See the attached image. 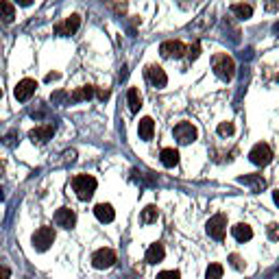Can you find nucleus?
<instances>
[{
    "label": "nucleus",
    "instance_id": "nucleus-1",
    "mask_svg": "<svg viewBox=\"0 0 279 279\" xmlns=\"http://www.w3.org/2000/svg\"><path fill=\"white\" fill-rule=\"evenodd\" d=\"M96 179L92 175H77L72 179V190L77 192V196L81 198V201H88V198L94 196L96 192Z\"/></svg>",
    "mask_w": 279,
    "mask_h": 279
},
{
    "label": "nucleus",
    "instance_id": "nucleus-2",
    "mask_svg": "<svg viewBox=\"0 0 279 279\" xmlns=\"http://www.w3.org/2000/svg\"><path fill=\"white\" fill-rule=\"evenodd\" d=\"M212 68H214L216 77L225 79V81L234 79V75H236V63L227 52H218V55H214V59H212Z\"/></svg>",
    "mask_w": 279,
    "mask_h": 279
},
{
    "label": "nucleus",
    "instance_id": "nucleus-3",
    "mask_svg": "<svg viewBox=\"0 0 279 279\" xmlns=\"http://www.w3.org/2000/svg\"><path fill=\"white\" fill-rule=\"evenodd\" d=\"M31 242H33V247H35V251L44 253V251H48L50 244L55 242V229L52 227H39L35 234H33Z\"/></svg>",
    "mask_w": 279,
    "mask_h": 279
},
{
    "label": "nucleus",
    "instance_id": "nucleus-4",
    "mask_svg": "<svg viewBox=\"0 0 279 279\" xmlns=\"http://www.w3.org/2000/svg\"><path fill=\"white\" fill-rule=\"evenodd\" d=\"M205 227H207L210 238H214V240H223L225 234H227V216H225V214L212 216Z\"/></svg>",
    "mask_w": 279,
    "mask_h": 279
},
{
    "label": "nucleus",
    "instance_id": "nucleus-5",
    "mask_svg": "<svg viewBox=\"0 0 279 279\" xmlns=\"http://www.w3.org/2000/svg\"><path fill=\"white\" fill-rule=\"evenodd\" d=\"M249 159H251V162H253L255 166H266V164H270V159H273V151H270L268 144L257 142L253 149H251Z\"/></svg>",
    "mask_w": 279,
    "mask_h": 279
},
{
    "label": "nucleus",
    "instance_id": "nucleus-6",
    "mask_svg": "<svg viewBox=\"0 0 279 279\" xmlns=\"http://www.w3.org/2000/svg\"><path fill=\"white\" fill-rule=\"evenodd\" d=\"M92 264H94V268H98V270L114 266V264H116V251L114 249H107V247L98 249L96 253L92 255Z\"/></svg>",
    "mask_w": 279,
    "mask_h": 279
},
{
    "label": "nucleus",
    "instance_id": "nucleus-7",
    "mask_svg": "<svg viewBox=\"0 0 279 279\" xmlns=\"http://www.w3.org/2000/svg\"><path fill=\"white\" fill-rule=\"evenodd\" d=\"M159 52H162V57L179 59V57H183L185 52H188V48H185V44L179 42V39H168V42H164L162 46H159Z\"/></svg>",
    "mask_w": 279,
    "mask_h": 279
},
{
    "label": "nucleus",
    "instance_id": "nucleus-8",
    "mask_svg": "<svg viewBox=\"0 0 279 279\" xmlns=\"http://www.w3.org/2000/svg\"><path fill=\"white\" fill-rule=\"evenodd\" d=\"M35 90H37V81H33V79H22V81L16 85V90H13V96H16V101L24 103L35 94Z\"/></svg>",
    "mask_w": 279,
    "mask_h": 279
},
{
    "label": "nucleus",
    "instance_id": "nucleus-9",
    "mask_svg": "<svg viewBox=\"0 0 279 279\" xmlns=\"http://www.w3.org/2000/svg\"><path fill=\"white\" fill-rule=\"evenodd\" d=\"M175 137L181 144H190L196 140V127L192 122H179L175 124Z\"/></svg>",
    "mask_w": 279,
    "mask_h": 279
},
{
    "label": "nucleus",
    "instance_id": "nucleus-10",
    "mask_svg": "<svg viewBox=\"0 0 279 279\" xmlns=\"http://www.w3.org/2000/svg\"><path fill=\"white\" fill-rule=\"evenodd\" d=\"M52 135H55V124H42V127H35L29 131L31 142H37V144L48 142V140H52Z\"/></svg>",
    "mask_w": 279,
    "mask_h": 279
},
{
    "label": "nucleus",
    "instance_id": "nucleus-11",
    "mask_svg": "<svg viewBox=\"0 0 279 279\" xmlns=\"http://www.w3.org/2000/svg\"><path fill=\"white\" fill-rule=\"evenodd\" d=\"M55 223L59 225V227H63V229H72L77 225V214H75V210H70V207H59L55 212Z\"/></svg>",
    "mask_w": 279,
    "mask_h": 279
},
{
    "label": "nucleus",
    "instance_id": "nucleus-12",
    "mask_svg": "<svg viewBox=\"0 0 279 279\" xmlns=\"http://www.w3.org/2000/svg\"><path fill=\"white\" fill-rule=\"evenodd\" d=\"M146 79L155 85V88H166V83H168V77H166V72L162 65H155L151 63L149 68H146Z\"/></svg>",
    "mask_w": 279,
    "mask_h": 279
},
{
    "label": "nucleus",
    "instance_id": "nucleus-13",
    "mask_svg": "<svg viewBox=\"0 0 279 279\" xmlns=\"http://www.w3.org/2000/svg\"><path fill=\"white\" fill-rule=\"evenodd\" d=\"M79 26H81V16H70V18H65V22L61 24H57L55 26V33L57 35H75V33L79 31Z\"/></svg>",
    "mask_w": 279,
    "mask_h": 279
},
{
    "label": "nucleus",
    "instance_id": "nucleus-14",
    "mask_svg": "<svg viewBox=\"0 0 279 279\" xmlns=\"http://www.w3.org/2000/svg\"><path fill=\"white\" fill-rule=\"evenodd\" d=\"M137 133L144 142L153 140V133H155V122H153V118H142V120L137 122Z\"/></svg>",
    "mask_w": 279,
    "mask_h": 279
},
{
    "label": "nucleus",
    "instance_id": "nucleus-15",
    "mask_svg": "<svg viewBox=\"0 0 279 279\" xmlns=\"http://www.w3.org/2000/svg\"><path fill=\"white\" fill-rule=\"evenodd\" d=\"M231 234H234L238 242H249L251 238H253V229H251L247 223H238L236 227H231Z\"/></svg>",
    "mask_w": 279,
    "mask_h": 279
},
{
    "label": "nucleus",
    "instance_id": "nucleus-16",
    "mask_svg": "<svg viewBox=\"0 0 279 279\" xmlns=\"http://www.w3.org/2000/svg\"><path fill=\"white\" fill-rule=\"evenodd\" d=\"M94 214H96V218L101 223H111V221H114V216H116V212H114V207H111L109 203H98L94 207Z\"/></svg>",
    "mask_w": 279,
    "mask_h": 279
},
{
    "label": "nucleus",
    "instance_id": "nucleus-17",
    "mask_svg": "<svg viewBox=\"0 0 279 279\" xmlns=\"http://www.w3.org/2000/svg\"><path fill=\"white\" fill-rule=\"evenodd\" d=\"M164 255H166L164 244L155 242V244H151V247H149V251H146V262H149V264H159L164 260Z\"/></svg>",
    "mask_w": 279,
    "mask_h": 279
},
{
    "label": "nucleus",
    "instance_id": "nucleus-18",
    "mask_svg": "<svg viewBox=\"0 0 279 279\" xmlns=\"http://www.w3.org/2000/svg\"><path fill=\"white\" fill-rule=\"evenodd\" d=\"M96 94V88H92V85H83V88H77L75 92L70 94V101L72 103H81V101H90L92 96Z\"/></svg>",
    "mask_w": 279,
    "mask_h": 279
},
{
    "label": "nucleus",
    "instance_id": "nucleus-19",
    "mask_svg": "<svg viewBox=\"0 0 279 279\" xmlns=\"http://www.w3.org/2000/svg\"><path fill=\"white\" fill-rule=\"evenodd\" d=\"M127 103H129L131 114H137L140 107H142V94H140L137 88H129V92H127Z\"/></svg>",
    "mask_w": 279,
    "mask_h": 279
},
{
    "label": "nucleus",
    "instance_id": "nucleus-20",
    "mask_svg": "<svg viewBox=\"0 0 279 279\" xmlns=\"http://www.w3.org/2000/svg\"><path fill=\"white\" fill-rule=\"evenodd\" d=\"M162 164L166 166V168H172V166H177L179 164V151L177 149H162Z\"/></svg>",
    "mask_w": 279,
    "mask_h": 279
},
{
    "label": "nucleus",
    "instance_id": "nucleus-21",
    "mask_svg": "<svg viewBox=\"0 0 279 279\" xmlns=\"http://www.w3.org/2000/svg\"><path fill=\"white\" fill-rule=\"evenodd\" d=\"M0 20L7 24H11L16 20V7L11 3H7V0H0Z\"/></svg>",
    "mask_w": 279,
    "mask_h": 279
},
{
    "label": "nucleus",
    "instance_id": "nucleus-22",
    "mask_svg": "<svg viewBox=\"0 0 279 279\" xmlns=\"http://www.w3.org/2000/svg\"><path fill=\"white\" fill-rule=\"evenodd\" d=\"M231 13L238 16L240 20H249L251 16H253V7L244 5V3H234V5H231Z\"/></svg>",
    "mask_w": 279,
    "mask_h": 279
},
{
    "label": "nucleus",
    "instance_id": "nucleus-23",
    "mask_svg": "<svg viewBox=\"0 0 279 279\" xmlns=\"http://www.w3.org/2000/svg\"><path fill=\"white\" fill-rule=\"evenodd\" d=\"M157 216H159L157 207L149 205V207H144V210H142V216H140V221H142L144 225H151V223H155V221H157Z\"/></svg>",
    "mask_w": 279,
    "mask_h": 279
},
{
    "label": "nucleus",
    "instance_id": "nucleus-24",
    "mask_svg": "<svg viewBox=\"0 0 279 279\" xmlns=\"http://www.w3.org/2000/svg\"><path fill=\"white\" fill-rule=\"evenodd\" d=\"M205 279H223V266L221 264H210L205 270Z\"/></svg>",
    "mask_w": 279,
    "mask_h": 279
},
{
    "label": "nucleus",
    "instance_id": "nucleus-25",
    "mask_svg": "<svg viewBox=\"0 0 279 279\" xmlns=\"http://www.w3.org/2000/svg\"><path fill=\"white\" fill-rule=\"evenodd\" d=\"M185 55H188V59L190 61H194V59H198V55H201V42H194L188 48V52H185Z\"/></svg>",
    "mask_w": 279,
    "mask_h": 279
},
{
    "label": "nucleus",
    "instance_id": "nucleus-26",
    "mask_svg": "<svg viewBox=\"0 0 279 279\" xmlns=\"http://www.w3.org/2000/svg\"><path fill=\"white\" fill-rule=\"evenodd\" d=\"M218 135H231V133H234V124H231V122H221V124H218Z\"/></svg>",
    "mask_w": 279,
    "mask_h": 279
},
{
    "label": "nucleus",
    "instance_id": "nucleus-27",
    "mask_svg": "<svg viewBox=\"0 0 279 279\" xmlns=\"http://www.w3.org/2000/svg\"><path fill=\"white\" fill-rule=\"evenodd\" d=\"M157 279H181V273L179 270H162Z\"/></svg>",
    "mask_w": 279,
    "mask_h": 279
},
{
    "label": "nucleus",
    "instance_id": "nucleus-28",
    "mask_svg": "<svg viewBox=\"0 0 279 279\" xmlns=\"http://www.w3.org/2000/svg\"><path fill=\"white\" fill-rule=\"evenodd\" d=\"M266 231H268V238H270V240H279V225H277V223H270L268 227H266Z\"/></svg>",
    "mask_w": 279,
    "mask_h": 279
},
{
    "label": "nucleus",
    "instance_id": "nucleus-29",
    "mask_svg": "<svg viewBox=\"0 0 279 279\" xmlns=\"http://www.w3.org/2000/svg\"><path fill=\"white\" fill-rule=\"evenodd\" d=\"M242 183H251V185H255V190L257 188H264V179H253V177H242L240 179Z\"/></svg>",
    "mask_w": 279,
    "mask_h": 279
},
{
    "label": "nucleus",
    "instance_id": "nucleus-30",
    "mask_svg": "<svg viewBox=\"0 0 279 279\" xmlns=\"http://www.w3.org/2000/svg\"><path fill=\"white\" fill-rule=\"evenodd\" d=\"M229 262H231V266H234V268H238V270H240V268H244V264H242V257H240V255H236V253H231V255H229Z\"/></svg>",
    "mask_w": 279,
    "mask_h": 279
},
{
    "label": "nucleus",
    "instance_id": "nucleus-31",
    "mask_svg": "<svg viewBox=\"0 0 279 279\" xmlns=\"http://www.w3.org/2000/svg\"><path fill=\"white\" fill-rule=\"evenodd\" d=\"M16 140H18V133H9V135H5L3 144L5 146H13V144H16Z\"/></svg>",
    "mask_w": 279,
    "mask_h": 279
},
{
    "label": "nucleus",
    "instance_id": "nucleus-32",
    "mask_svg": "<svg viewBox=\"0 0 279 279\" xmlns=\"http://www.w3.org/2000/svg\"><path fill=\"white\" fill-rule=\"evenodd\" d=\"M59 77H61V75H59V72H48V75H46V81H48V83H52V81H57Z\"/></svg>",
    "mask_w": 279,
    "mask_h": 279
},
{
    "label": "nucleus",
    "instance_id": "nucleus-33",
    "mask_svg": "<svg viewBox=\"0 0 279 279\" xmlns=\"http://www.w3.org/2000/svg\"><path fill=\"white\" fill-rule=\"evenodd\" d=\"M9 277H11V270L5 268V266H0V279H9Z\"/></svg>",
    "mask_w": 279,
    "mask_h": 279
},
{
    "label": "nucleus",
    "instance_id": "nucleus-34",
    "mask_svg": "<svg viewBox=\"0 0 279 279\" xmlns=\"http://www.w3.org/2000/svg\"><path fill=\"white\" fill-rule=\"evenodd\" d=\"M96 96L101 98V101H105V98L109 96V90H96Z\"/></svg>",
    "mask_w": 279,
    "mask_h": 279
},
{
    "label": "nucleus",
    "instance_id": "nucleus-35",
    "mask_svg": "<svg viewBox=\"0 0 279 279\" xmlns=\"http://www.w3.org/2000/svg\"><path fill=\"white\" fill-rule=\"evenodd\" d=\"M273 201L279 205V190H275V192H273Z\"/></svg>",
    "mask_w": 279,
    "mask_h": 279
},
{
    "label": "nucleus",
    "instance_id": "nucleus-36",
    "mask_svg": "<svg viewBox=\"0 0 279 279\" xmlns=\"http://www.w3.org/2000/svg\"><path fill=\"white\" fill-rule=\"evenodd\" d=\"M3 172H5V166H3V164H0V175H3Z\"/></svg>",
    "mask_w": 279,
    "mask_h": 279
},
{
    "label": "nucleus",
    "instance_id": "nucleus-37",
    "mask_svg": "<svg viewBox=\"0 0 279 279\" xmlns=\"http://www.w3.org/2000/svg\"><path fill=\"white\" fill-rule=\"evenodd\" d=\"M0 198H5V192H3V188H0Z\"/></svg>",
    "mask_w": 279,
    "mask_h": 279
},
{
    "label": "nucleus",
    "instance_id": "nucleus-38",
    "mask_svg": "<svg viewBox=\"0 0 279 279\" xmlns=\"http://www.w3.org/2000/svg\"><path fill=\"white\" fill-rule=\"evenodd\" d=\"M277 81H279V75H277Z\"/></svg>",
    "mask_w": 279,
    "mask_h": 279
}]
</instances>
